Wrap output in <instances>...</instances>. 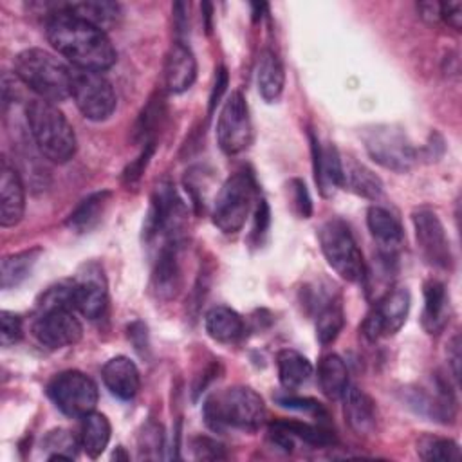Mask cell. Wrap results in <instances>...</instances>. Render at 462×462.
<instances>
[{"mask_svg": "<svg viewBox=\"0 0 462 462\" xmlns=\"http://www.w3.org/2000/svg\"><path fill=\"white\" fill-rule=\"evenodd\" d=\"M45 32L49 43L76 69L103 72L117 60L106 32L69 13L65 4L56 5L51 13L45 22Z\"/></svg>", "mask_w": 462, "mask_h": 462, "instance_id": "cell-1", "label": "cell"}, {"mask_svg": "<svg viewBox=\"0 0 462 462\" xmlns=\"http://www.w3.org/2000/svg\"><path fill=\"white\" fill-rule=\"evenodd\" d=\"M32 336L49 350H60L81 339L83 327L76 318L72 282L45 291L32 321Z\"/></svg>", "mask_w": 462, "mask_h": 462, "instance_id": "cell-2", "label": "cell"}, {"mask_svg": "<svg viewBox=\"0 0 462 462\" xmlns=\"http://www.w3.org/2000/svg\"><path fill=\"white\" fill-rule=\"evenodd\" d=\"M25 119L38 152L47 161L65 164L74 157L78 150L74 128L54 103L31 99L25 106Z\"/></svg>", "mask_w": 462, "mask_h": 462, "instance_id": "cell-3", "label": "cell"}, {"mask_svg": "<svg viewBox=\"0 0 462 462\" xmlns=\"http://www.w3.org/2000/svg\"><path fill=\"white\" fill-rule=\"evenodd\" d=\"M204 419L215 431L227 428L254 431L265 420V402L249 386H227L206 399Z\"/></svg>", "mask_w": 462, "mask_h": 462, "instance_id": "cell-4", "label": "cell"}, {"mask_svg": "<svg viewBox=\"0 0 462 462\" xmlns=\"http://www.w3.org/2000/svg\"><path fill=\"white\" fill-rule=\"evenodd\" d=\"M13 69L14 76L40 99L60 103L70 96L72 69L43 49L31 47L18 52Z\"/></svg>", "mask_w": 462, "mask_h": 462, "instance_id": "cell-5", "label": "cell"}, {"mask_svg": "<svg viewBox=\"0 0 462 462\" xmlns=\"http://www.w3.org/2000/svg\"><path fill=\"white\" fill-rule=\"evenodd\" d=\"M256 202V182L251 171L233 173L217 193L213 204V224L226 235L238 233Z\"/></svg>", "mask_w": 462, "mask_h": 462, "instance_id": "cell-6", "label": "cell"}, {"mask_svg": "<svg viewBox=\"0 0 462 462\" xmlns=\"http://www.w3.org/2000/svg\"><path fill=\"white\" fill-rule=\"evenodd\" d=\"M318 240L327 263L346 282H363L366 265L350 227L341 218L321 224Z\"/></svg>", "mask_w": 462, "mask_h": 462, "instance_id": "cell-7", "label": "cell"}, {"mask_svg": "<svg viewBox=\"0 0 462 462\" xmlns=\"http://www.w3.org/2000/svg\"><path fill=\"white\" fill-rule=\"evenodd\" d=\"M186 229V208L170 180H161L152 195L150 209L144 218L143 235L146 242L161 238L162 242L180 244Z\"/></svg>", "mask_w": 462, "mask_h": 462, "instance_id": "cell-8", "label": "cell"}, {"mask_svg": "<svg viewBox=\"0 0 462 462\" xmlns=\"http://www.w3.org/2000/svg\"><path fill=\"white\" fill-rule=\"evenodd\" d=\"M47 395L61 413L74 419L94 411L99 399L97 384L79 370L56 374L47 384Z\"/></svg>", "mask_w": 462, "mask_h": 462, "instance_id": "cell-9", "label": "cell"}, {"mask_svg": "<svg viewBox=\"0 0 462 462\" xmlns=\"http://www.w3.org/2000/svg\"><path fill=\"white\" fill-rule=\"evenodd\" d=\"M363 139L368 155L386 170L404 173L411 170L417 161L419 152L401 128L392 125H377L366 130Z\"/></svg>", "mask_w": 462, "mask_h": 462, "instance_id": "cell-10", "label": "cell"}, {"mask_svg": "<svg viewBox=\"0 0 462 462\" xmlns=\"http://www.w3.org/2000/svg\"><path fill=\"white\" fill-rule=\"evenodd\" d=\"M70 97L74 99L78 110L90 121L108 119L117 106L112 83L101 72L94 70H72Z\"/></svg>", "mask_w": 462, "mask_h": 462, "instance_id": "cell-11", "label": "cell"}, {"mask_svg": "<svg viewBox=\"0 0 462 462\" xmlns=\"http://www.w3.org/2000/svg\"><path fill=\"white\" fill-rule=\"evenodd\" d=\"M217 141L224 153L236 155L253 141V125L249 106L242 92L235 90L224 101L217 121Z\"/></svg>", "mask_w": 462, "mask_h": 462, "instance_id": "cell-12", "label": "cell"}, {"mask_svg": "<svg viewBox=\"0 0 462 462\" xmlns=\"http://www.w3.org/2000/svg\"><path fill=\"white\" fill-rule=\"evenodd\" d=\"M410 312V292L402 287L388 289L363 321V334L370 341L390 337L401 330Z\"/></svg>", "mask_w": 462, "mask_h": 462, "instance_id": "cell-13", "label": "cell"}, {"mask_svg": "<svg viewBox=\"0 0 462 462\" xmlns=\"http://www.w3.org/2000/svg\"><path fill=\"white\" fill-rule=\"evenodd\" d=\"M417 247L424 260L439 269L451 267V249L446 229L433 209L420 208L411 213Z\"/></svg>", "mask_w": 462, "mask_h": 462, "instance_id": "cell-14", "label": "cell"}, {"mask_svg": "<svg viewBox=\"0 0 462 462\" xmlns=\"http://www.w3.org/2000/svg\"><path fill=\"white\" fill-rule=\"evenodd\" d=\"M72 298L76 310L87 319H97L105 314L108 303L106 282L97 263H85L72 280Z\"/></svg>", "mask_w": 462, "mask_h": 462, "instance_id": "cell-15", "label": "cell"}, {"mask_svg": "<svg viewBox=\"0 0 462 462\" xmlns=\"http://www.w3.org/2000/svg\"><path fill=\"white\" fill-rule=\"evenodd\" d=\"M179 245L175 242H162L157 249L150 289L159 300H173L180 291V265H179Z\"/></svg>", "mask_w": 462, "mask_h": 462, "instance_id": "cell-16", "label": "cell"}, {"mask_svg": "<svg viewBox=\"0 0 462 462\" xmlns=\"http://www.w3.org/2000/svg\"><path fill=\"white\" fill-rule=\"evenodd\" d=\"M195 78H197L195 54L184 42L180 40L173 42L166 52L164 69H162L166 92L182 94L193 85Z\"/></svg>", "mask_w": 462, "mask_h": 462, "instance_id": "cell-17", "label": "cell"}, {"mask_svg": "<svg viewBox=\"0 0 462 462\" xmlns=\"http://www.w3.org/2000/svg\"><path fill=\"white\" fill-rule=\"evenodd\" d=\"M312 170L314 179L323 197H332L337 188L343 186V161L334 144H321L319 139L310 134Z\"/></svg>", "mask_w": 462, "mask_h": 462, "instance_id": "cell-18", "label": "cell"}, {"mask_svg": "<svg viewBox=\"0 0 462 462\" xmlns=\"http://www.w3.org/2000/svg\"><path fill=\"white\" fill-rule=\"evenodd\" d=\"M25 211V186L18 171L2 159L0 162V224L2 227L16 226Z\"/></svg>", "mask_w": 462, "mask_h": 462, "instance_id": "cell-19", "label": "cell"}, {"mask_svg": "<svg viewBox=\"0 0 462 462\" xmlns=\"http://www.w3.org/2000/svg\"><path fill=\"white\" fill-rule=\"evenodd\" d=\"M341 399H343V415L348 428L356 435H363V437L372 435L377 430V408L372 397L365 390L354 384H348Z\"/></svg>", "mask_w": 462, "mask_h": 462, "instance_id": "cell-20", "label": "cell"}, {"mask_svg": "<svg viewBox=\"0 0 462 462\" xmlns=\"http://www.w3.org/2000/svg\"><path fill=\"white\" fill-rule=\"evenodd\" d=\"M101 377L112 395L128 401L141 388V375L135 363L126 356H116L103 365Z\"/></svg>", "mask_w": 462, "mask_h": 462, "instance_id": "cell-21", "label": "cell"}, {"mask_svg": "<svg viewBox=\"0 0 462 462\" xmlns=\"http://www.w3.org/2000/svg\"><path fill=\"white\" fill-rule=\"evenodd\" d=\"M424 307L420 323L428 334H439L449 321V294L442 282L428 280L422 289Z\"/></svg>", "mask_w": 462, "mask_h": 462, "instance_id": "cell-22", "label": "cell"}, {"mask_svg": "<svg viewBox=\"0 0 462 462\" xmlns=\"http://www.w3.org/2000/svg\"><path fill=\"white\" fill-rule=\"evenodd\" d=\"M366 226L370 235L379 244L381 253L395 254V251L404 242V229L401 222L386 208H381V206L368 208Z\"/></svg>", "mask_w": 462, "mask_h": 462, "instance_id": "cell-23", "label": "cell"}, {"mask_svg": "<svg viewBox=\"0 0 462 462\" xmlns=\"http://www.w3.org/2000/svg\"><path fill=\"white\" fill-rule=\"evenodd\" d=\"M112 200V191L101 189L88 197H85L67 217L65 224L74 233H88L92 231L103 218Z\"/></svg>", "mask_w": 462, "mask_h": 462, "instance_id": "cell-24", "label": "cell"}, {"mask_svg": "<svg viewBox=\"0 0 462 462\" xmlns=\"http://www.w3.org/2000/svg\"><path fill=\"white\" fill-rule=\"evenodd\" d=\"M256 85L260 96L273 103L280 97L285 85V72L278 54L271 49H263L256 63Z\"/></svg>", "mask_w": 462, "mask_h": 462, "instance_id": "cell-25", "label": "cell"}, {"mask_svg": "<svg viewBox=\"0 0 462 462\" xmlns=\"http://www.w3.org/2000/svg\"><path fill=\"white\" fill-rule=\"evenodd\" d=\"M204 327L208 336L218 343H233L244 334L242 316L226 305L209 309L204 318Z\"/></svg>", "mask_w": 462, "mask_h": 462, "instance_id": "cell-26", "label": "cell"}, {"mask_svg": "<svg viewBox=\"0 0 462 462\" xmlns=\"http://www.w3.org/2000/svg\"><path fill=\"white\" fill-rule=\"evenodd\" d=\"M110 435H112V426L106 415L90 411L88 415L83 417L81 430H79V446L90 458H97L106 449L110 442Z\"/></svg>", "mask_w": 462, "mask_h": 462, "instance_id": "cell-27", "label": "cell"}, {"mask_svg": "<svg viewBox=\"0 0 462 462\" xmlns=\"http://www.w3.org/2000/svg\"><path fill=\"white\" fill-rule=\"evenodd\" d=\"M276 366H278V379L283 388L294 390L307 383L314 372L312 363L292 348H283L276 356Z\"/></svg>", "mask_w": 462, "mask_h": 462, "instance_id": "cell-28", "label": "cell"}, {"mask_svg": "<svg viewBox=\"0 0 462 462\" xmlns=\"http://www.w3.org/2000/svg\"><path fill=\"white\" fill-rule=\"evenodd\" d=\"M40 254H42L40 247H31V249L4 256L0 265V287L4 291L18 287L25 278L31 276L32 267L36 265Z\"/></svg>", "mask_w": 462, "mask_h": 462, "instance_id": "cell-29", "label": "cell"}, {"mask_svg": "<svg viewBox=\"0 0 462 462\" xmlns=\"http://www.w3.org/2000/svg\"><path fill=\"white\" fill-rule=\"evenodd\" d=\"M65 9L74 16L87 20L88 23L106 31L116 25L121 18V5L106 0H85V2H70L65 4Z\"/></svg>", "mask_w": 462, "mask_h": 462, "instance_id": "cell-30", "label": "cell"}, {"mask_svg": "<svg viewBox=\"0 0 462 462\" xmlns=\"http://www.w3.org/2000/svg\"><path fill=\"white\" fill-rule=\"evenodd\" d=\"M318 383L328 399H341L348 386V368L337 354H327L318 365Z\"/></svg>", "mask_w": 462, "mask_h": 462, "instance_id": "cell-31", "label": "cell"}, {"mask_svg": "<svg viewBox=\"0 0 462 462\" xmlns=\"http://www.w3.org/2000/svg\"><path fill=\"white\" fill-rule=\"evenodd\" d=\"M343 186L352 193L372 200L383 193L381 179L372 170L356 161H348L346 164L343 162Z\"/></svg>", "mask_w": 462, "mask_h": 462, "instance_id": "cell-32", "label": "cell"}, {"mask_svg": "<svg viewBox=\"0 0 462 462\" xmlns=\"http://www.w3.org/2000/svg\"><path fill=\"white\" fill-rule=\"evenodd\" d=\"M345 325V314L339 301L334 298L325 300L316 314V337L321 345L332 343Z\"/></svg>", "mask_w": 462, "mask_h": 462, "instance_id": "cell-33", "label": "cell"}, {"mask_svg": "<svg viewBox=\"0 0 462 462\" xmlns=\"http://www.w3.org/2000/svg\"><path fill=\"white\" fill-rule=\"evenodd\" d=\"M417 455L426 462H458L462 458L455 440L435 435H422L417 440Z\"/></svg>", "mask_w": 462, "mask_h": 462, "instance_id": "cell-34", "label": "cell"}, {"mask_svg": "<svg viewBox=\"0 0 462 462\" xmlns=\"http://www.w3.org/2000/svg\"><path fill=\"white\" fill-rule=\"evenodd\" d=\"M78 448H81L79 439L63 428L49 431L42 442V449L49 460H72L78 457Z\"/></svg>", "mask_w": 462, "mask_h": 462, "instance_id": "cell-35", "label": "cell"}, {"mask_svg": "<svg viewBox=\"0 0 462 462\" xmlns=\"http://www.w3.org/2000/svg\"><path fill=\"white\" fill-rule=\"evenodd\" d=\"M164 99L161 94H153L146 106L143 108V112L139 114V119L135 123L134 128V139H143V144L155 139L153 132L157 130V126H161V121L164 119Z\"/></svg>", "mask_w": 462, "mask_h": 462, "instance_id": "cell-36", "label": "cell"}, {"mask_svg": "<svg viewBox=\"0 0 462 462\" xmlns=\"http://www.w3.org/2000/svg\"><path fill=\"white\" fill-rule=\"evenodd\" d=\"M273 428L282 430L283 433H287L292 439H300L307 444H314V446H327L334 442V435H330L327 430L307 424V422H298V420H276L271 424Z\"/></svg>", "mask_w": 462, "mask_h": 462, "instance_id": "cell-37", "label": "cell"}, {"mask_svg": "<svg viewBox=\"0 0 462 462\" xmlns=\"http://www.w3.org/2000/svg\"><path fill=\"white\" fill-rule=\"evenodd\" d=\"M23 327H22V318L14 312L2 310L0 312V345L2 346H11L22 339Z\"/></svg>", "mask_w": 462, "mask_h": 462, "instance_id": "cell-38", "label": "cell"}, {"mask_svg": "<svg viewBox=\"0 0 462 462\" xmlns=\"http://www.w3.org/2000/svg\"><path fill=\"white\" fill-rule=\"evenodd\" d=\"M153 152H155V139L144 143L141 153L125 168V171H123V180H125L126 184H134V182L139 180V177L143 175L144 168L148 166L150 157L153 155Z\"/></svg>", "mask_w": 462, "mask_h": 462, "instance_id": "cell-39", "label": "cell"}, {"mask_svg": "<svg viewBox=\"0 0 462 462\" xmlns=\"http://www.w3.org/2000/svg\"><path fill=\"white\" fill-rule=\"evenodd\" d=\"M191 451L193 457L199 460H220L226 458L224 446L209 437H195L191 439Z\"/></svg>", "mask_w": 462, "mask_h": 462, "instance_id": "cell-40", "label": "cell"}, {"mask_svg": "<svg viewBox=\"0 0 462 462\" xmlns=\"http://www.w3.org/2000/svg\"><path fill=\"white\" fill-rule=\"evenodd\" d=\"M278 404L282 408H289V410H298V411H305V413H312V415H327L323 406L310 399V397H294V395H283L278 397Z\"/></svg>", "mask_w": 462, "mask_h": 462, "instance_id": "cell-41", "label": "cell"}, {"mask_svg": "<svg viewBox=\"0 0 462 462\" xmlns=\"http://www.w3.org/2000/svg\"><path fill=\"white\" fill-rule=\"evenodd\" d=\"M291 191H292V200H294V206H296L300 217L309 218L310 213H312V200H310V195H309V189H307L305 182L300 180V179H292L291 180Z\"/></svg>", "mask_w": 462, "mask_h": 462, "instance_id": "cell-42", "label": "cell"}, {"mask_svg": "<svg viewBox=\"0 0 462 462\" xmlns=\"http://www.w3.org/2000/svg\"><path fill=\"white\" fill-rule=\"evenodd\" d=\"M440 20L453 27L455 31H460L462 27V4L460 2H440Z\"/></svg>", "mask_w": 462, "mask_h": 462, "instance_id": "cell-43", "label": "cell"}, {"mask_svg": "<svg viewBox=\"0 0 462 462\" xmlns=\"http://www.w3.org/2000/svg\"><path fill=\"white\" fill-rule=\"evenodd\" d=\"M269 222H271V213H269V206L263 199H258L256 200V206H254V226H253V235L254 236H262L265 235L267 227H269Z\"/></svg>", "mask_w": 462, "mask_h": 462, "instance_id": "cell-44", "label": "cell"}, {"mask_svg": "<svg viewBox=\"0 0 462 462\" xmlns=\"http://www.w3.org/2000/svg\"><path fill=\"white\" fill-rule=\"evenodd\" d=\"M226 87H227V70L226 67H220L215 74V83H213V88H211V96H209V114L215 110V106L218 105L222 94L226 92Z\"/></svg>", "mask_w": 462, "mask_h": 462, "instance_id": "cell-45", "label": "cell"}, {"mask_svg": "<svg viewBox=\"0 0 462 462\" xmlns=\"http://www.w3.org/2000/svg\"><path fill=\"white\" fill-rule=\"evenodd\" d=\"M128 339L134 343V346L143 352V348L148 346V334H146V325L141 321H134L128 325Z\"/></svg>", "mask_w": 462, "mask_h": 462, "instance_id": "cell-46", "label": "cell"}, {"mask_svg": "<svg viewBox=\"0 0 462 462\" xmlns=\"http://www.w3.org/2000/svg\"><path fill=\"white\" fill-rule=\"evenodd\" d=\"M448 359L451 363L453 377L458 381V377H460V368H458V365H460V339H458V336H455L451 339L449 346H448Z\"/></svg>", "mask_w": 462, "mask_h": 462, "instance_id": "cell-47", "label": "cell"}, {"mask_svg": "<svg viewBox=\"0 0 462 462\" xmlns=\"http://www.w3.org/2000/svg\"><path fill=\"white\" fill-rule=\"evenodd\" d=\"M417 9L426 22L433 23L440 20V2H420L417 4Z\"/></svg>", "mask_w": 462, "mask_h": 462, "instance_id": "cell-48", "label": "cell"}]
</instances>
